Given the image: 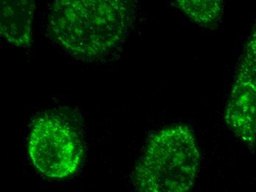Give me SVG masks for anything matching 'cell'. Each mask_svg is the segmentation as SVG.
<instances>
[{"label":"cell","mask_w":256,"mask_h":192,"mask_svg":"<svg viewBox=\"0 0 256 192\" xmlns=\"http://www.w3.org/2000/svg\"><path fill=\"white\" fill-rule=\"evenodd\" d=\"M200 152L187 126H171L150 140L134 173L140 192H187L199 170Z\"/></svg>","instance_id":"2"},{"label":"cell","mask_w":256,"mask_h":192,"mask_svg":"<svg viewBox=\"0 0 256 192\" xmlns=\"http://www.w3.org/2000/svg\"><path fill=\"white\" fill-rule=\"evenodd\" d=\"M226 123L250 148L256 143V27L245 45L226 110Z\"/></svg>","instance_id":"4"},{"label":"cell","mask_w":256,"mask_h":192,"mask_svg":"<svg viewBox=\"0 0 256 192\" xmlns=\"http://www.w3.org/2000/svg\"><path fill=\"white\" fill-rule=\"evenodd\" d=\"M176 6L194 21L202 26H212L220 20L223 3L216 0H180Z\"/></svg>","instance_id":"6"},{"label":"cell","mask_w":256,"mask_h":192,"mask_svg":"<svg viewBox=\"0 0 256 192\" xmlns=\"http://www.w3.org/2000/svg\"><path fill=\"white\" fill-rule=\"evenodd\" d=\"M50 35L68 54L80 59H98L124 38L130 8L116 0H60L51 6Z\"/></svg>","instance_id":"1"},{"label":"cell","mask_w":256,"mask_h":192,"mask_svg":"<svg viewBox=\"0 0 256 192\" xmlns=\"http://www.w3.org/2000/svg\"><path fill=\"white\" fill-rule=\"evenodd\" d=\"M34 12V1H2V37L15 46L30 48Z\"/></svg>","instance_id":"5"},{"label":"cell","mask_w":256,"mask_h":192,"mask_svg":"<svg viewBox=\"0 0 256 192\" xmlns=\"http://www.w3.org/2000/svg\"><path fill=\"white\" fill-rule=\"evenodd\" d=\"M28 153L34 167L51 178L73 175L82 162L79 137L71 126L52 115L40 117L34 122Z\"/></svg>","instance_id":"3"}]
</instances>
